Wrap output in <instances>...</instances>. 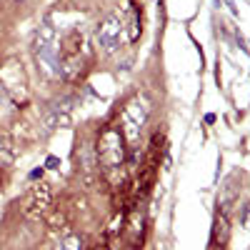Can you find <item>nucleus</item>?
Here are the masks:
<instances>
[{
  "instance_id": "obj_1",
  "label": "nucleus",
  "mask_w": 250,
  "mask_h": 250,
  "mask_svg": "<svg viewBox=\"0 0 250 250\" xmlns=\"http://www.w3.org/2000/svg\"><path fill=\"white\" fill-rule=\"evenodd\" d=\"M140 35V25H138V15L130 13H113L103 20V25L98 28V43L105 53H115L123 43H133Z\"/></svg>"
},
{
  "instance_id": "obj_2",
  "label": "nucleus",
  "mask_w": 250,
  "mask_h": 250,
  "mask_svg": "<svg viewBox=\"0 0 250 250\" xmlns=\"http://www.w3.org/2000/svg\"><path fill=\"white\" fill-rule=\"evenodd\" d=\"M145 120H148V105H145L140 98H133V100L125 103V108L120 113V133L130 143V148H135V143L140 140Z\"/></svg>"
},
{
  "instance_id": "obj_3",
  "label": "nucleus",
  "mask_w": 250,
  "mask_h": 250,
  "mask_svg": "<svg viewBox=\"0 0 250 250\" xmlns=\"http://www.w3.org/2000/svg\"><path fill=\"white\" fill-rule=\"evenodd\" d=\"M98 155L108 168H118L125 160V138L115 125H105L98 138Z\"/></svg>"
},
{
  "instance_id": "obj_4",
  "label": "nucleus",
  "mask_w": 250,
  "mask_h": 250,
  "mask_svg": "<svg viewBox=\"0 0 250 250\" xmlns=\"http://www.w3.org/2000/svg\"><path fill=\"white\" fill-rule=\"evenodd\" d=\"M38 60L48 73H60V45L53 28H43L38 33V45H35Z\"/></svg>"
},
{
  "instance_id": "obj_5",
  "label": "nucleus",
  "mask_w": 250,
  "mask_h": 250,
  "mask_svg": "<svg viewBox=\"0 0 250 250\" xmlns=\"http://www.w3.org/2000/svg\"><path fill=\"white\" fill-rule=\"evenodd\" d=\"M58 250H83V240L78 235H68L58 243Z\"/></svg>"
}]
</instances>
